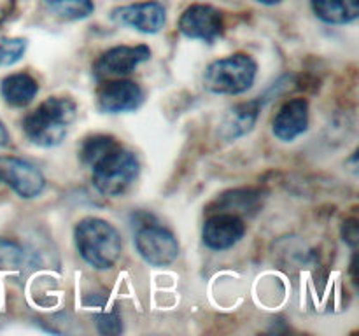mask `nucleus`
<instances>
[{
  "instance_id": "obj_1",
  "label": "nucleus",
  "mask_w": 359,
  "mask_h": 336,
  "mask_svg": "<svg viewBox=\"0 0 359 336\" xmlns=\"http://www.w3.org/2000/svg\"><path fill=\"white\" fill-rule=\"evenodd\" d=\"M77 118V105L69 97H49L28 112L23 119V133L34 146L55 147L65 140Z\"/></svg>"
},
{
  "instance_id": "obj_19",
  "label": "nucleus",
  "mask_w": 359,
  "mask_h": 336,
  "mask_svg": "<svg viewBox=\"0 0 359 336\" xmlns=\"http://www.w3.org/2000/svg\"><path fill=\"white\" fill-rule=\"evenodd\" d=\"M28 41L23 37L0 38V66H11L20 62L27 52Z\"/></svg>"
},
{
  "instance_id": "obj_7",
  "label": "nucleus",
  "mask_w": 359,
  "mask_h": 336,
  "mask_svg": "<svg viewBox=\"0 0 359 336\" xmlns=\"http://www.w3.org/2000/svg\"><path fill=\"white\" fill-rule=\"evenodd\" d=\"M0 182L25 200L35 198L46 188L42 172L35 164L14 156H0Z\"/></svg>"
},
{
  "instance_id": "obj_8",
  "label": "nucleus",
  "mask_w": 359,
  "mask_h": 336,
  "mask_svg": "<svg viewBox=\"0 0 359 336\" xmlns=\"http://www.w3.org/2000/svg\"><path fill=\"white\" fill-rule=\"evenodd\" d=\"M179 31L188 38L212 44L224 31L223 14L207 4H193L179 18Z\"/></svg>"
},
{
  "instance_id": "obj_3",
  "label": "nucleus",
  "mask_w": 359,
  "mask_h": 336,
  "mask_svg": "<svg viewBox=\"0 0 359 336\" xmlns=\"http://www.w3.org/2000/svg\"><path fill=\"white\" fill-rule=\"evenodd\" d=\"M258 76V63L248 52H233L216 59L203 74V86L214 94H241L251 90Z\"/></svg>"
},
{
  "instance_id": "obj_11",
  "label": "nucleus",
  "mask_w": 359,
  "mask_h": 336,
  "mask_svg": "<svg viewBox=\"0 0 359 336\" xmlns=\"http://www.w3.org/2000/svg\"><path fill=\"white\" fill-rule=\"evenodd\" d=\"M245 234V223L231 212H216L203 223V244L212 251H226L237 245Z\"/></svg>"
},
{
  "instance_id": "obj_20",
  "label": "nucleus",
  "mask_w": 359,
  "mask_h": 336,
  "mask_svg": "<svg viewBox=\"0 0 359 336\" xmlns=\"http://www.w3.org/2000/svg\"><path fill=\"white\" fill-rule=\"evenodd\" d=\"M21 258V252L16 245L9 244V241L0 240V265H16Z\"/></svg>"
},
{
  "instance_id": "obj_22",
  "label": "nucleus",
  "mask_w": 359,
  "mask_h": 336,
  "mask_svg": "<svg viewBox=\"0 0 359 336\" xmlns=\"http://www.w3.org/2000/svg\"><path fill=\"white\" fill-rule=\"evenodd\" d=\"M14 2H16V0H0V24L13 14Z\"/></svg>"
},
{
  "instance_id": "obj_16",
  "label": "nucleus",
  "mask_w": 359,
  "mask_h": 336,
  "mask_svg": "<svg viewBox=\"0 0 359 336\" xmlns=\"http://www.w3.org/2000/svg\"><path fill=\"white\" fill-rule=\"evenodd\" d=\"M119 142L111 135H91L84 139L83 146L79 149V158L86 167H93L102 156L118 147Z\"/></svg>"
},
{
  "instance_id": "obj_10",
  "label": "nucleus",
  "mask_w": 359,
  "mask_h": 336,
  "mask_svg": "<svg viewBox=\"0 0 359 336\" xmlns=\"http://www.w3.org/2000/svg\"><path fill=\"white\" fill-rule=\"evenodd\" d=\"M144 91L135 80L112 79L102 84L97 91V104L102 112L121 114L132 112L142 105Z\"/></svg>"
},
{
  "instance_id": "obj_15",
  "label": "nucleus",
  "mask_w": 359,
  "mask_h": 336,
  "mask_svg": "<svg viewBox=\"0 0 359 336\" xmlns=\"http://www.w3.org/2000/svg\"><path fill=\"white\" fill-rule=\"evenodd\" d=\"M314 14L328 24L353 23L359 16V0H311Z\"/></svg>"
},
{
  "instance_id": "obj_13",
  "label": "nucleus",
  "mask_w": 359,
  "mask_h": 336,
  "mask_svg": "<svg viewBox=\"0 0 359 336\" xmlns=\"http://www.w3.org/2000/svg\"><path fill=\"white\" fill-rule=\"evenodd\" d=\"M262 105V98H256V100L245 102L231 108L221 125V135L226 140H235L251 132L258 121Z\"/></svg>"
},
{
  "instance_id": "obj_24",
  "label": "nucleus",
  "mask_w": 359,
  "mask_h": 336,
  "mask_svg": "<svg viewBox=\"0 0 359 336\" xmlns=\"http://www.w3.org/2000/svg\"><path fill=\"white\" fill-rule=\"evenodd\" d=\"M259 4H265V6H276V4L283 2V0H258Z\"/></svg>"
},
{
  "instance_id": "obj_9",
  "label": "nucleus",
  "mask_w": 359,
  "mask_h": 336,
  "mask_svg": "<svg viewBox=\"0 0 359 336\" xmlns=\"http://www.w3.org/2000/svg\"><path fill=\"white\" fill-rule=\"evenodd\" d=\"M111 20L121 27H130L140 34H158L167 23V10L160 2L147 0V2L130 4L112 9Z\"/></svg>"
},
{
  "instance_id": "obj_12",
  "label": "nucleus",
  "mask_w": 359,
  "mask_h": 336,
  "mask_svg": "<svg viewBox=\"0 0 359 336\" xmlns=\"http://www.w3.org/2000/svg\"><path fill=\"white\" fill-rule=\"evenodd\" d=\"M309 130V102L305 98H291L277 111L272 132L283 142H293Z\"/></svg>"
},
{
  "instance_id": "obj_25",
  "label": "nucleus",
  "mask_w": 359,
  "mask_h": 336,
  "mask_svg": "<svg viewBox=\"0 0 359 336\" xmlns=\"http://www.w3.org/2000/svg\"><path fill=\"white\" fill-rule=\"evenodd\" d=\"M44 2H46V4H49V6H51V4H55L56 0H44Z\"/></svg>"
},
{
  "instance_id": "obj_5",
  "label": "nucleus",
  "mask_w": 359,
  "mask_h": 336,
  "mask_svg": "<svg viewBox=\"0 0 359 336\" xmlns=\"http://www.w3.org/2000/svg\"><path fill=\"white\" fill-rule=\"evenodd\" d=\"M135 247L140 258L151 266H168L179 255L177 238L167 227L151 220V216L137 224Z\"/></svg>"
},
{
  "instance_id": "obj_21",
  "label": "nucleus",
  "mask_w": 359,
  "mask_h": 336,
  "mask_svg": "<svg viewBox=\"0 0 359 336\" xmlns=\"http://www.w3.org/2000/svg\"><path fill=\"white\" fill-rule=\"evenodd\" d=\"M344 240H346L349 245H356L358 241L356 219H349L344 223Z\"/></svg>"
},
{
  "instance_id": "obj_4",
  "label": "nucleus",
  "mask_w": 359,
  "mask_h": 336,
  "mask_svg": "<svg viewBox=\"0 0 359 336\" xmlns=\"http://www.w3.org/2000/svg\"><path fill=\"white\" fill-rule=\"evenodd\" d=\"M139 172L135 154L119 144L91 167V182L100 195L123 196L137 181Z\"/></svg>"
},
{
  "instance_id": "obj_17",
  "label": "nucleus",
  "mask_w": 359,
  "mask_h": 336,
  "mask_svg": "<svg viewBox=\"0 0 359 336\" xmlns=\"http://www.w3.org/2000/svg\"><path fill=\"white\" fill-rule=\"evenodd\" d=\"M219 206L223 210L219 212H231V214H248L249 210H255L258 206V195L252 191H231L226 192L219 198Z\"/></svg>"
},
{
  "instance_id": "obj_14",
  "label": "nucleus",
  "mask_w": 359,
  "mask_h": 336,
  "mask_svg": "<svg viewBox=\"0 0 359 336\" xmlns=\"http://www.w3.org/2000/svg\"><path fill=\"white\" fill-rule=\"evenodd\" d=\"M0 93L11 107H27L39 93V84L30 74H11L0 84Z\"/></svg>"
},
{
  "instance_id": "obj_23",
  "label": "nucleus",
  "mask_w": 359,
  "mask_h": 336,
  "mask_svg": "<svg viewBox=\"0 0 359 336\" xmlns=\"http://www.w3.org/2000/svg\"><path fill=\"white\" fill-rule=\"evenodd\" d=\"M9 142H11L9 133H7V130H6V126H4V122L0 121V147L9 146Z\"/></svg>"
},
{
  "instance_id": "obj_2",
  "label": "nucleus",
  "mask_w": 359,
  "mask_h": 336,
  "mask_svg": "<svg viewBox=\"0 0 359 336\" xmlns=\"http://www.w3.org/2000/svg\"><path fill=\"white\" fill-rule=\"evenodd\" d=\"M74 240L81 258L97 270H111L123 252L121 237L109 220L84 217L76 224Z\"/></svg>"
},
{
  "instance_id": "obj_6",
  "label": "nucleus",
  "mask_w": 359,
  "mask_h": 336,
  "mask_svg": "<svg viewBox=\"0 0 359 336\" xmlns=\"http://www.w3.org/2000/svg\"><path fill=\"white\" fill-rule=\"evenodd\" d=\"M151 58V48L147 44L114 46L98 56L93 65V76L98 80L119 79L132 74L140 63Z\"/></svg>"
},
{
  "instance_id": "obj_18",
  "label": "nucleus",
  "mask_w": 359,
  "mask_h": 336,
  "mask_svg": "<svg viewBox=\"0 0 359 336\" xmlns=\"http://www.w3.org/2000/svg\"><path fill=\"white\" fill-rule=\"evenodd\" d=\"M49 7H51L56 16L69 21L84 20L90 14H93L95 10L93 0H56Z\"/></svg>"
}]
</instances>
